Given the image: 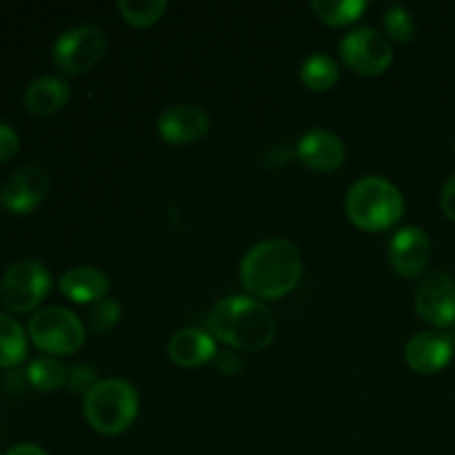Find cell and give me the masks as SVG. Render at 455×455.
I'll use <instances>...</instances> for the list:
<instances>
[{"label":"cell","instance_id":"cell-6","mask_svg":"<svg viewBox=\"0 0 455 455\" xmlns=\"http://www.w3.org/2000/svg\"><path fill=\"white\" fill-rule=\"evenodd\" d=\"M52 275L38 260H16L0 278V300L13 314H27L47 298Z\"/></svg>","mask_w":455,"mask_h":455},{"label":"cell","instance_id":"cell-3","mask_svg":"<svg viewBox=\"0 0 455 455\" xmlns=\"http://www.w3.org/2000/svg\"><path fill=\"white\" fill-rule=\"evenodd\" d=\"M347 218L363 231H385L398 225L404 198L394 182L380 176H364L349 187L345 200Z\"/></svg>","mask_w":455,"mask_h":455},{"label":"cell","instance_id":"cell-24","mask_svg":"<svg viewBox=\"0 0 455 455\" xmlns=\"http://www.w3.org/2000/svg\"><path fill=\"white\" fill-rule=\"evenodd\" d=\"M123 309H120L118 300L114 298H102V300L93 302L92 309H89V327L96 333L111 331V329L118 324Z\"/></svg>","mask_w":455,"mask_h":455},{"label":"cell","instance_id":"cell-14","mask_svg":"<svg viewBox=\"0 0 455 455\" xmlns=\"http://www.w3.org/2000/svg\"><path fill=\"white\" fill-rule=\"evenodd\" d=\"M296 156L315 172H333L345 163L347 149L340 138L327 129H311L298 140Z\"/></svg>","mask_w":455,"mask_h":455},{"label":"cell","instance_id":"cell-19","mask_svg":"<svg viewBox=\"0 0 455 455\" xmlns=\"http://www.w3.org/2000/svg\"><path fill=\"white\" fill-rule=\"evenodd\" d=\"M27 355L25 329L7 314H0V367H16Z\"/></svg>","mask_w":455,"mask_h":455},{"label":"cell","instance_id":"cell-2","mask_svg":"<svg viewBox=\"0 0 455 455\" xmlns=\"http://www.w3.org/2000/svg\"><path fill=\"white\" fill-rule=\"evenodd\" d=\"M209 333L243 351H262L275 336V320L262 302L249 296H229L216 302L207 318Z\"/></svg>","mask_w":455,"mask_h":455},{"label":"cell","instance_id":"cell-31","mask_svg":"<svg viewBox=\"0 0 455 455\" xmlns=\"http://www.w3.org/2000/svg\"><path fill=\"white\" fill-rule=\"evenodd\" d=\"M453 338H455V333H453Z\"/></svg>","mask_w":455,"mask_h":455},{"label":"cell","instance_id":"cell-26","mask_svg":"<svg viewBox=\"0 0 455 455\" xmlns=\"http://www.w3.org/2000/svg\"><path fill=\"white\" fill-rule=\"evenodd\" d=\"M18 147H20V138H18L16 129H12L9 124L0 123V164L12 160L16 156Z\"/></svg>","mask_w":455,"mask_h":455},{"label":"cell","instance_id":"cell-9","mask_svg":"<svg viewBox=\"0 0 455 455\" xmlns=\"http://www.w3.org/2000/svg\"><path fill=\"white\" fill-rule=\"evenodd\" d=\"M416 311L431 327L444 329L455 323V283L444 271H431L416 289Z\"/></svg>","mask_w":455,"mask_h":455},{"label":"cell","instance_id":"cell-10","mask_svg":"<svg viewBox=\"0 0 455 455\" xmlns=\"http://www.w3.org/2000/svg\"><path fill=\"white\" fill-rule=\"evenodd\" d=\"M49 189V173L40 164H25L18 172L12 173L7 182L0 189V203L16 216L34 212Z\"/></svg>","mask_w":455,"mask_h":455},{"label":"cell","instance_id":"cell-25","mask_svg":"<svg viewBox=\"0 0 455 455\" xmlns=\"http://www.w3.org/2000/svg\"><path fill=\"white\" fill-rule=\"evenodd\" d=\"M98 373L92 364L87 363H78L69 369V387L74 394H83L87 395L93 387L98 385Z\"/></svg>","mask_w":455,"mask_h":455},{"label":"cell","instance_id":"cell-4","mask_svg":"<svg viewBox=\"0 0 455 455\" xmlns=\"http://www.w3.org/2000/svg\"><path fill=\"white\" fill-rule=\"evenodd\" d=\"M138 391L120 378L100 380L84 395V418L102 435L124 434L138 418Z\"/></svg>","mask_w":455,"mask_h":455},{"label":"cell","instance_id":"cell-7","mask_svg":"<svg viewBox=\"0 0 455 455\" xmlns=\"http://www.w3.org/2000/svg\"><path fill=\"white\" fill-rule=\"evenodd\" d=\"M107 52V36L96 25H78L58 36L53 44V62L69 76L84 74L102 60Z\"/></svg>","mask_w":455,"mask_h":455},{"label":"cell","instance_id":"cell-1","mask_svg":"<svg viewBox=\"0 0 455 455\" xmlns=\"http://www.w3.org/2000/svg\"><path fill=\"white\" fill-rule=\"evenodd\" d=\"M300 278L302 256L291 240H262L253 244L240 262V283L253 298L262 300L289 296Z\"/></svg>","mask_w":455,"mask_h":455},{"label":"cell","instance_id":"cell-8","mask_svg":"<svg viewBox=\"0 0 455 455\" xmlns=\"http://www.w3.org/2000/svg\"><path fill=\"white\" fill-rule=\"evenodd\" d=\"M340 58L360 76H382L394 62L389 38L373 27L349 31L340 43Z\"/></svg>","mask_w":455,"mask_h":455},{"label":"cell","instance_id":"cell-22","mask_svg":"<svg viewBox=\"0 0 455 455\" xmlns=\"http://www.w3.org/2000/svg\"><path fill=\"white\" fill-rule=\"evenodd\" d=\"M116 7L129 25L140 27V29L156 25L167 12L164 0H118Z\"/></svg>","mask_w":455,"mask_h":455},{"label":"cell","instance_id":"cell-15","mask_svg":"<svg viewBox=\"0 0 455 455\" xmlns=\"http://www.w3.org/2000/svg\"><path fill=\"white\" fill-rule=\"evenodd\" d=\"M167 354L173 364L191 369L216 360L218 347L209 331H203L198 327H187L173 333L167 345Z\"/></svg>","mask_w":455,"mask_h":455},{"label":"cell","instance_id":"cell-17","mask_svg":"<svg viewBox=\"0 0 455 455\" xmlns=\"http://www.w3.org/2000/svg\"><path fill=\"white\" fill-rule=\"evenodd\" d=\"M69 100V84L58 76H43L25 92V107L36 116H52Z\"/></svg>","mask_w":455,"mask_h":455},{"label":"cell","instance_id":"cell-16","mask_svg":"<svg viewBox=\"0 0 455 455\" xmlns=\"http://www.w3.org/2000/svg\"><path fill=\"white\" fill-rule=\"evenodd\" d=\"M58 287L65 298L78 305H87V302H98L105 298V293L109 291V275L96 267H74L62 274Z\"/></svg>","mask_w":455,"mask_h":455},{"label":"cell","instance_id":"cell-27","mask_svg":"<svg viewBox=\"0 0 455 455\" xmlns=\"http://www.w3.org/2000/svg\"><path fill=\"white\" fill-rule=\"evenodd\" d=\"M440 207H443L444 216L455 222V173L444 182L443 194H440Z\"/></svg>","mask_w":455,"mask_h":455},{"label":"cell","instance_id":"cell-28","mask_svg":"<svg viewBox=\"0 0 455 455\" xmlns=\"http://www.w3.org/2000/svg\"><path fill=\"white\" fill-rule=\"evenodd\" d=\"M216 364L225 376H238L243 371V360L238 358L235 354L231 351H225V354H218L216 355Z\"/></svg>","mask_w":455,"mask_h":455},{"label":"cell","instance_id":"cell-18","mask_svg":"<svg viewBox=\"0 0 455 455\" xmlns=\"http://www.w3.org/2000/svg\"><path fill=\"white\" fill-rule=\"evenodd\" d=\"M25 376L34 389L44 391V394H52V391L69 385V371H67L65 364L56 358H49V355H40V358L31 360Z\"/></svg>","mask_w":455,"mask_h":455},{"label":"cell","instance_id":"cell-12","mask_svg":"<svg viewBox=\"0 0 455 455\" xmlns=\"http://www.w3.org/2000/svg\"><path fill=\"white\" fill-rule=\"evenodd\" d=\"M453 340L443 331H420L404 347V360L409 367L422 376L438 373L451 363Z\"/></svg>","mask_w":455,"mask_h":455},{"label":"cell","instance_id":"cell-13","mask_svg":"<svg viewBox=\"0 0 455 455\" xmlns=\"http://www.w3.org/2000/svg\"><path fill=\"white\" fill-rule=\"evenodd\" d=\"M212 127L209 114L198 105H173L158 118V133L169 145H191Z\"/></svg>","mask_w":455,"mask_h":455},{"label":"cell","instance_id":"cell-20","mask_svg":"<svg viewBox=\"0 0 455 455\" xmlns=\"http://www.w3.org/2000/svg\"><path fill=\"white\" fill-rule=\"evenodd\" d=\"M340 78L336 60L324 53H311L300 65V80L314 92H327Z\"/></svg>","mask_w":455,"mask_h":455},{"label":"cell","instance_id":"cell-5","mask_svg":"<svg viewBox=\"0 0 455 455\" xmlns=\"http://www.w3.org/2000/svg\"><path fill=\"white\" fill-rule=\"evenodd\" d=\"M31 342L49 355H71L84 345V324L65 307H44L27 327Z\"/></svg>","mask_w":455,"mask_h":455},{"label":"cell","instance_id":"cell-23","mask_svg":"<svg viewBox=\"0 0 455 455\" xmlns=\"http://www.w3.org/2000/svg\"><path fill=\"white\" fill-rule=\"evenodd\" d=\"M382 27H385L387 38L395 40V43H409L413 38V31H416L411 13H409V9L400 7V4H395L389 12H385Z\"/></svg>","mask_w":455,"mask_h":455},{"label":"cell","instance_id":"cell-30","mask_svg":"<svg viewBox=\"0 0 455 455\" xmlns=\"http://www.w3.org/2000/svg\"><path fill=\"white\" fill-rule=\"evenodd\" d=\"M4 455H49L44 449H40L38 444H31V443H22V444H16V447L9 449Z\"/></svg>","mask_w":455,"mask_h":455},{"label":"cell","instance_id":"cell-21","mask_svg":"<svg viewBox=\"0 0 455 455\" xmlns=\"http://www.w3.org/2000/svg\"><path fill=\"white\" fill-rule=\"evenodd\" d=\"M364 9H367L364 0H340V3H333V0H314L311 3V12L329 27L351 25V22H355L363 16Z\"/></svg>","mask_w":455,"mask_h":455},{"label":"cell","instance_id":"cell-11","mask_svg":"<svg viewBox=\"0 0 455 455\" xmlns=\"http://www.w3.org/2000/svg\"><path fill=\"white\" fill-rule=\"evenodd\" d=\"M431 258L429 235L420 227H403L389 243V262L395 274L416 278L427 269Z\"/></svg>","mask_w":455,"mask_h":455},{"label":"cell","instance_id":"cell-29","mask_svg":"<svg viewBox=\"0 0 455 455\" xmlns=\"http://www.w3.org/2000/svg\"><path fill=\"white\" fill-rule=\"evenodd\" d=\"M291 158L293 154L284 145H274L269 151H267V164H271V167H283V164H289V160Z\"/></svg>","mask_w":455,"mask_h":455}]
</instances>
